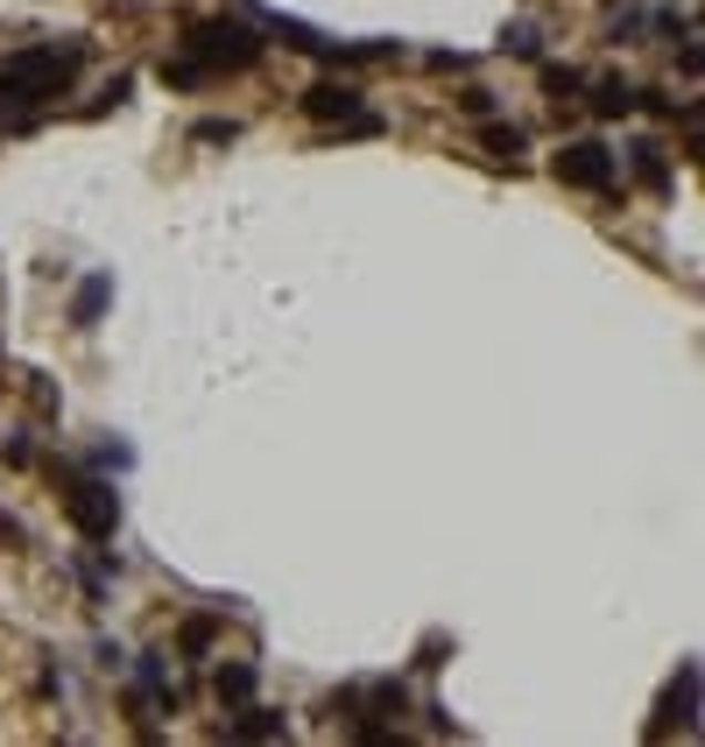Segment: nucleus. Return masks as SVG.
<instances>
[{"label":"nucleus","mask_w":705,"mask_h":747,"mask_svg":"<svg viewBox=\"0 0 705 747\" xmlns=\"http://www.w3.org/2000/svg\"><path fill=\"white\" fill-rule=\"evenodd\" d=\"M184 56H198L205 71H247V64H261V35L240 14H212V22H198L184 35Z\"/></svg>","instance_id":"obj_2"},{"label":"nucleus","mask_w":705,"mask_h":747,"mask_svg":"<svg viewBox=\"0 0 705 747\" xmlns=\"http://www.w3.org/2000/svg\"><path fill=\"white\" fill-rule=\"evenodd\" d=\"M487 156H501V163H516V156H522V127H508V121H494V127H487Z\"/></svg>","instance_id":"obj_14"},{"label":"nucleus","mask_w":705,"mask_h":747,"mask_svg":"<svg viewBox=\"0 0 705 747\" xmlns=\"http://www.w3.org/2000/svg\"><path fill=\"white\" fill-rule=\"evenodd\" d=\"M79 79V50H22L0 64V121L8 127H29L22 106H43L56 92H71Z\"/></svg>","instance_id":"obj_1"},{"label":"nucleus","mask_w":705,"mask_h":747,"mask_svg":"<svg viewBox=\"0 0 705 747\" xmlns=\"http://www.w3.org/2000/svg\"><path fill=\"white\" fill-rule=\"evenodd\" d=\"M459 113H473V121H487V113H494V92H487V85H466V92H459Z\"/></svg>","instance_id":"obj_17"},{"label":"nucleus","mask_w":705,"mask_h":747,"mask_svg":"<svg viewBox=\"0 0 705 747\" xmlns=\"http://www.w3.org/2000/svg\"><path fill=\"white\" fill-rule=\"evenodd\" d=\"M106 303H113V276H85V282H79V297H71V324H79V332H92Z\"/></svg>","instance_id":"obj_8"},{"label":"nucleus","mask_w":705,"mask_h":747,"mask_svg":"<svg viewBox=\"0 0 705 747\" xmlns=\"http://www.w3.org/2000/svg\"><path fill=\"white\" fill-rule=\"evenodd\" d=\"M543 92H550V100H579V92H585V71H579V64H543Z\"/></svg>","instance_id":"obj_13"},{"label":"nucleus","mask_w":705,"mask_h":747,"mask_svg":"<svg viewBox=\"0 0 705 747\" xmlns=\"http://www.w3.org/2000/svg\"><path fill=\"white\" fill-rule=\"evenodd\" d=\"M190 142H240V121H198Z\"/></svg>","instance_id":"obj_16"},{"label":"nucleus","mask_w":705,"mask_h":747,"mask_svg":"<svg viewBox=\"0 0 705 747\" xmlns=\"http://www.w3.org/2000/svg\"><path fill=\"white\" fill-rule=\"evenodd\" d=\"M303 113H311V121H325V127H332V121H339V127H360V134H374V127H381L374 113H367V100H360L353 85H332V79L303 92Z\"/></svg>","instance_id":"obj_5"},{"label":"nucleus","mask_w":705,"mask_h":747,"mask_svg":"<svg viewBox=\"0 0 705 747\" xmlns=\"http://www.w3.org/2000/svg\"><path fill=\"white\" fill-rule=\"evenodd\" d=\"M14 536H22V529H14V515H8V508H0V550H8V543H14Z\"/></svg>","instance_id":"obj_18"},{"label":"nucleus","mask_w":705,"mask_h":747,"mask_svg":"<svg viewBox=\"0 0 705 747\" xmlns=\"http://www.w3.org/2000/svg\"><path fill=\"white\" fill-rule=\"evenodd\" d=\"M212 642H219V621H212V614H190V621L177 627V649H184V656H205Z\"/></svg>","instance_id":"obj_12"},{"label":"nucleus","mask_w":705,"mask_h":747,"mask_svg":"<svg viewBox=\"0 0 705 747\" xmlns=\"http://www.w3.org/2000/svg\"><path fill=\"white\" fill-rule=\"evenodd\" d=\"M501 50H508V56H529V64L543 56V43H537V29H529V22H516V29H508V35H501Z\"/></svg>","instance_id":"obj_15"},{"label":"nucleus","mask_w":705,"mask_h":747,"mask_svg":"<svg viewBox=\"0 0 705 747\" xmlns=\"http://www.w3.org/2000/svg\"><path fill=\"white\" fill-rule=\"evenodd\" d=\"M226 734H234V740H282V734H290V719L269 713V705H247L240 698V713L226 719Z\"/></svg>","instance_id":"obj_7"},{"label":"nucleus","mask_w":705,"mask_h":747,"mask_svg":"<svg viewBox=\"0 0 705 747\" xmlns=\"http://www.w3.org/2000/svg\"><path fill=\"white\" fill-rule=\"evenodd\" d=\"M64 515H71V529H79V536L113 543V529H121V494H113L106 480H71L64 487Z\"/></svg>","instance_id":"obj_3"},{"label":"nucleus","mask_w":705,"mask_h":747,"mask_svg":"<svg viewBox=\"0 0 705 747\" xmlns=\"http://www.w3.org/2000/svg\"><path fill=\"white\" fill-rule=\"evenodd\" d=\"M550 169H558V184H571V190H614V148H606L600 134L564 142L558 156H550Z\"/></svg>","instance_id":"obj_4"},{"label":"nucleus","mask_w":705,"mask_h":747,"mask_svg":"<svg viewBox=\"0 0 705 747\" xmlns=\"http://www.w3.org/2000/svg\"><path fill=\"white\" fill-rule=\"evenodd\" d=\"M255 677H261L255 663H219V670H212V692H219V705H240V698H255Z\"/></svg>","instance_id":"obj_10"},{"label":"nucleus","mask_w":705,"mask_h":747,"mask_svg":"<svg viewBox=\"0 0 705 747\" xmlns=\"http://www.w3.org/2000/svg\"><path fill=\"white\" fill-rule=\"evenodd\" d=\"M671 726H677V734H692V726H698V663H692V656L677 663L671 692H663V719H656V734H671Z\"/></svg>","instance_id":"obj_6"},{"label":"nucleus","mask_w":705,"mask_h":747,"mask_svg":"<svg viewBox=\"0 0 705 747\" xmlns=\"http://www.w3.org/2000/svg\"><path fill=\"white\" fill-rule=\"evenodd\" d=\"M628 163H635V177L650 184V190H671V163H663L656 142H635V148H628Z\"/></svg>","instance_id":"obj_11"},{"label":"nucleus","mask_w":705,"mask_h":747,"mask_svg":"<svg viewBox=\"0 0 705 747\" xmlns=\"http://www.w3.org/2000/svg\"><path fill=\"white\" fill-rule=\"evenodd\" d=\"M585 106H593L600 121H621V113H635V85H628V79H600L593 92H585Z\"/></svg>","instance_id":"obj_9"}]
</instances>
